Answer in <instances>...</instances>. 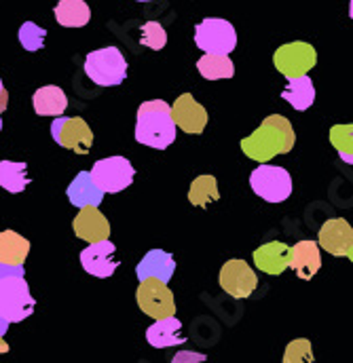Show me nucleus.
Returning a JSON list of instances; mask_svg holds the SVG:
<instances>
[{"label": "nucleus", "mask_w": 353, "mask_h": 363, "mask_svg": "<svg viewBox=\"0 0 353 363\" xmlns=\"http://www.w3.org/2000/svg\"><path fill=\"white\" fill-rule=\"evenodd\" d=\"M296 144V133L292 123L281 114H271L261 123V127L241 140V150L256 163H268L277 155H288Z\"/></svg>", "instance_id": "1"}, {"label": "nucleus", "mask_w": 353, "mask_h": 363, "mask_svg": "<svg viewBox=\"0 0 353 363\" xmlns=\"http://www.w3.org/2000/svg\"><path fill=\"white\" fill-rule=\"evenodd\" d=\"M176 123L172 118V106L163 99L144 101L138 108L136 142L148 148L165 150L176 142Z\"/></svg>", "instance_id": "2"}, {"label": "nucleus", "mask_w": 353, "mask_h": 363, "mask_svg": "<svg viewBox=\"0 0 353 363\" xmlns=\"http://www.w3.org/2000/svg\"><path fill=\"white\" fill-rule=\"evenodd\" d=\"M34 306L26 277H0V317L9 323H19L34 313Z\"/></svg>", "instance_id": "3"}, {"label": "nucleus", "mask_w": 353, "mask_h": 363, "mask_svg": "<svg viewBox=\"0 0 353 363\" xmlns=\"http://www.w3.org/2000/svg\"><path fill=\"white\" fill-rule=\"evenodd\" d=\"M85 74L99 87H116L127 77V62L116 47L97 49L85 60Z\"/></svg>", "instance_id": "4"}, {"label": "nucleus", "mask_w": 353, "mask_h": 363, "mask_svg": "<svg viewBox=\"0 0 353 363\" xmlns=\"http://www.w3.org/2000/svg\"><path fill=\"white\" fill-rule=\"evenodd\" d=\"M195 45L203 53L229 55L237 47V32L231 21L207 17L195 28Z\"/></svg>", "instance_id": "5"}, {"label": "nucleus", "mask_w": 353, "mask_h": 363, "mask_svg": "<svg viewBox=\"0 0 353 363\" xmlns=\"http://www.w3.org/2000/svg\"><path fill=\"white\" fill-rule=\"evenodd\" d=\"M273 64L277 72H281L286 79H294V77L307 74L317 64V53L309 43L294 40V43L281 45L273 53Z\"/></svg>", "instance_id": "6"}, {"label": "nucleus", "mask_w": 353, "mask_h": 363, "mask_svg": "<svg viewBox=\"0 0 353 363\" xmlns=\"http://www.w3.org/2000/svg\"><path fill=\"white\" fill-rule=\"evenodd\" d=\"M138 306L144 315L153 319H163L170 315H176V298L168 283L159 279H144L140 281V287L136 291Z\"/></svg>", "instance_id": "7"}, {"label": "nucleus", "mask_w": 353, "mask_h": 363, "mask_svg": "<svg viewBox=\"0 0 353 363\" xmlns=\"http://www.w3.org/2000/svg\"><path fill=\"white\" fill-rule=\"evenodd\" d=\"M252 190L266 203H283L292 194V178L283 167L263 163L250 176Z\"/></svg>", "instance_id": "8"}, {"label": "nucleus", "mask_w": 353, "mask_h": 363, "mask_svg": "<svg viewBox=\"0 0 353 363\" xmlns=\"http://www.w3.org/2000/svg\"><path fill=\"white\" fill-rule=\"evenodd\" d=\"M93 182L104 190V194H114L121 192L125 188L131 186V182L136 178V169L134 165L125 159V157H108L102 159L93 165V169L89 172Z\"/></svg>", "instance_id": "9"}, {"label": "nucleus", "mask_w": 353, "mask_h": 363, "mask_svg": "<svg viewBox=\"0 0 353 363\" xmlns=\"http://www.w3.org/2000/svg\"><path fill=\"white\" fill-rule=\"evenodd\" d=\"M51 135L58 142V146L75 150L77 155H87L93 146V131L81 116H58L51 125Z\"/></svg>", "instance_id": "10"}, {"label": "nucleus", "mask_w": 353, "mask_h": 363, "mask_svg": "<svg viewBox=\"0 0 353 363\" xmlns=\"http://www.w3.org/2000/svg\"><path fill=\"white\" fill-rule=\"evenodd\" d=\"M220 287L237 298V300H246L254 294L256 285H259V277L256 272L250 269V264L246 260H229L222 269H220Z\"/></svg>", "instance_id": "11"}, {"label": "nucleus", "mask_w": 353, "mask_h": 363, "mask_svg": "<svg viewBox=\"0 0 353 363\" xmlns=\"http://www.w3.org/2000/svg\"><path fill=\"white\" fill-rule=\"evenodd\" d=\"M320 247L332 256L353 260V230L352 224L343 218H335L320 228Z\"/></svg>", "instance_id": "12"}, {"label": "nucleus", "mask_w": 353, "mask_h": 363, "mask_svg": "<svg viewBox=\"0 0 353 363\" xmlns=\"http://www.w3.org/2000/svg\"><path fill=\"white\" fill-rule=\"evenodd\" d=\"M114 254H116L114 243H110L108 239H102V241L89 243V247L81 252V264L91 277L108 279L119 269V260Z\"/></svg>", "instance_id": "13"}, {"label": "nucleus", "mask_w": 353, "mask_h": 363, "mask_svg": "<svg viewBox=\"0 0 353 363\" xmlns=\"http://www.w3.org/2000/svg\"><path fill=\"white\" fill-rule=\"evenodd\" d=\"M172 118L176 123L178 129L186 131V133H203L205 125H207V112L205 108L190 95V93H182L172 106Z\"/></svg>", "instance_id": "14"}, {"label": "nucleus", "mask_w": 353, "mask_h": 363, "mask_svg": "<svg viewBox=\"0 0 353 363\" xmlns=\"http://www.w3.org/2000/svg\"><path fill=\"white\" fill-rule=\"evenodd\" d=\"M72 230L79 239H83L87 243H95V241L110 237V224H108L106 216L93 205L81 207V211L77 213V218L72 222Z\"/></svg>", "instance_id": "15"}, {"label": "nucleus", "mask_w": 353, "mask_h": 363, "mask_svg": "<svg viewBox=\"0 0 353 363\" xmlns=\"http://www.w3.org/2000/svg\"><path fill=\"white\" fill-rule=\"evenodd\" d=\"M288 269H292L294 274L303 281H311L317 271L322 269V256L320 245L313 241H298L294 247H290V262Z\"/></svg>", "instance_id": "16"}, {"label": "nucleus", "mask_w": 353, "mask_h": 363, "mask_svg": "<svg viewBox=\"0 0 353 363\" xmlns=\"http://www.w3.org/2000/svg\"><path fill=\"white\" fill-rule=\"evenodd\" d=\"M176 271V258L163 250H151L140 264L136 267V274L140 281L144 279H159L163 283H168L172 279V274Z\"/></svg>", "instance_id": "17"}, {"label": "nucleus", "mask_w": 353, "mask_h": 363, "mask_svg": "<svg viewBox=\"0 0 353 363\" xmlns=\"http://www.w3.org/2000/svg\"><path fill=\"white\" fill-rule=\"evenodd\" d=\"M182 321L176 315L155 319V323L146 330V340L155 349H170V347H180L186 342V338L180 334Z\"/></svg>", "instance_id": "18"}, {"label": "nucleus", "mask_w": 353, "mask_h": 363, "mask_svg": "<svg viewBox=\"0 0 353 363\" xmlns=\"http://www.w3.org/2000/svg\"><path fill=\"white\" fill-rule=\"evenodd\" d=\"M290 262V245L281 241H271L254 252V264L266 274H281Z\"/></svg>", "instance_id": "19"}, {"label": "nucleus", "mask_w": 353, "mask_h": 363, "mask_svg": "<svg viewBox=\"0 0 353 363\" xmlns=\"http://www.w3.org/2000/svg\"><path fill=\"white\" fill-rule=\"evenodd\" d=\"M66 194H68V201H70L75 207H79V209H81V207H87V205L97 207V205L104 201V190L93 182L89 172L77 174V178H75L72 184L68 186Z\"/></svg>", "instance_id": "20"}, {"label": "nucleus", "mask_w": 353, "mask_h": 363, "mask_svg": "<svg viewBox=\"0 0 353 363\" xmlns=\"http://www.w3.org/2000/svg\"><path fill=\"white\" fill-rule=\"evenodd\" d=\"M32 106L38 116H62L68 108V97L60 87L47 85L32 95Z\"/></svg>", "instance_id": "21"}, {"label": "nucleus", "mask_w": 353, "mask_h": 363, "mask_svg": "<svg viewBox=\"0 0 353 363\" xmlns=\"http://www.w3.org/2000/svg\"><path fill=\"white\" fill-rule=\"evenodd\" d=\"M281 97H283L294 110H298V112L311 108L313 101H315V87H313V81H311L307 74L290 79L288 85L281 91Z\"/></svg>", "instance_id": "22"}, {"label": "nucleus", "mask_w": 353, "mask_h": 363, "mask_svg": "<svg viewBox=\"0 0 353 363\" xmlns=\"http://www.w3.org/2000/svg\"><path fill=\"white\" fill-rule=\"evenodd\" d=\"M30 254V241L15 230L0 233V264H23Z\"/></svg>", "instance_id": "23"}, {"label": "nucleus", "mask_w": 353, "mask_h": 363, "mask_svg": "<svg viewBox=\"0 0 353 363\" xmlns=\"http://www.w3.org/2000/svg\"><path fill=\"white\" fill-rule=\"evenodd\" d=\"M53 13L58 23L64 28H83L91 19V11L85 0H62L53 9Z\"/></svg>", "instance_id": "24"}, {"label": "nucleus", "mask_w": 353, "mask_h": 363, "mask_svg": "<svg viewBox=\"0 0 353 363\" xmlns=\"http://www.w3.org/2000/svg\"><path fill=\"white\" fill-rule=\"evenodd\" d=\"M197 70L205 81H227V79H233V74H235V66H233L231 57L214 55V53H205L197 62Z\"/></svg>", "instance_id": "25"}, {"label": "nucleus", "mask_w": 353, "mask_h": 363, "mask_svg": "<svg viewBox=\"0 0 353 363\" xmlns=\"http://www.w3.org/2000/svg\"><path fill=\"white\" fill-rule=\"evenodd\" d=\"M30 184L28 165L21 161H0V186L13 194L23 192Z\"/></svg>", "instance_id": "26"}, {"label": "nucleus", "mask_w": 353, "mask_h": 363, "mask_svg": "<svg viewBox=\"0 0 353 363\" xmlns=\"http://www.w3.org/2000/svg\"><path fill=\"white\" fill-rule=\"evenodd\" d=\"M220 192H218V184L214 176H199L197 180H192L190 190H188V201L195 207H207L210 203L218 201Z\"/></svg>", "instance_id": "27"}, {"label": "nucleus", "mask_w": 353, "mask_h": 363, "mask_svg": "<svg viewBox=\"0 0 353 363\" xmlns=\"http://www.w3.org/2000/svg\"><path fill=\"white\" fill-rule=\"evenodd\" d=\"M330 144L337 148L339 157L352 165L353 163V127L352 125H335L330 129Z\"/></svg>", "instance_id": "28"}, {"label": "nucleus", "mask_w": 353, "mask_h": 363, "mask_svg": "<svg viewBox=\"0 0 353 363\" xmlns=\"http://www.w3.org/2000/svg\"><path fill=\"white\" fill-rule=\"evenodd\" d=\"M45 38H47V30L36 26L34 21H26L21 23L19 28V43L26 51H38L43 49L45 45Z\"/></svg>", "instance_id": "29"}, {"label": "nucleus", "mask_w": 353, "mask_h": 363, "mask_svg": "<svg viewBox=\"0 0 353 363\" xmlns=\"http://www.w3.org/2000/svg\"><path fill=\"white\" fill-rule=\"evenodd\" d=\"M140 43L146 45L153 51H161L168 45V32H165V28L159 21H146L142 26Z\"/></svg>", "instance_id": "30"}, {"label": "nucleus", "mask_w": 353, "mask_h": 363, "mask_svg": "<svg viewBox=\"0 0 353 363\" xmlns=\"http://www.w3.org/2000/svg\"><path fill=\"white\" fill-rule=\"evenodd\" d=\"M283 362L286 363H313V347L307 338H298V340H292L288 347H286V353H283Z\"/></svg>", "instance_id": "31"}, {"label": "nucleus", "mask_w": 353, "mask_h": 363, "mask_svg": "<svg viewBox=\"0 0 353 363\" xmlns=\"http://www.w3.org/2000/svg\"><path fill=\"white\" fill-rule=\"evenodd\" d=\"M174 363H195V362H205L203 353H190V351H180L174 355Z\"/></svg>", "instance_id": "32"}, {"label": "nucleus", "mask_w": 353, "mask_h": 363, "mask_svg": "<svg viewBox=\"0 0 353 363\" xmlns=\"http://www.w3.org/2000/svg\"><path fill=\"white\" fill-rule=\"evenodd\" d=\"M6 104H9V93H6V89H2V93H0V114L6 110Z\"/></svg>", "instance_id": "33"}, {"label": "nucleus", "mask_w": 353, "mask_h": 363, "mask_svg": "<svg viewBox=\"0 0 353 363\" xmlns=\"http://www.w3.org/2000/svg\"><path fill=\"white\" fill-rule=\"evenodd\" d=\"M9 325H11V323H9L4 317H0V336H4V334L9 332Z\"/></svg>", "instance_id": "34"}, {"label": "nucleus", "mask_w": 353, "mask_h": 363, "mask_svg": "<svg viewBox=\"0 0 353 363\" xmlns=\"http://www.w3.org/2000/svg\"><path fill=\"white\" fill-rule=\"evenodd\" d=\"M0 353H9V345L4 342V338L0 336Z\"/></svg>", "instance_id": "35"}, {"label": "nucleus", "mask_w": 353, "mask_h": 363, "mask_svg": "<svg viewBox=\"0 0 353 363\" xmlns=\"http://www.w3.org/2000/svg\"><path fill=\"white\" fill-rule=\"evenodd\" d=\"M2 89H4V87H2V81H0V93H2Z\"/></svg>", "instance_id": "36"}, {"label": "nucleus", "mask_w": 353, "mask_h": 363, "mask_svg": "<svg viewBox=\"0 0 353 363\" xmlns=\"http://www.w3.org/2000/svg\"><path fill=\"white\" fill-rule=\"evenodd\" d=\"M0 131H2V118H0Z\"/></svg>", "instance_id": "37"}, {"label": "nucleus", "mask_w": 353, "mask_h": 363, "mask_svg": "<svg viewBox=\"0 0 353 363\" xmlns=\"http://www.w3.org/2000/svg\"><path fill=\"white\" fill-rule=\"evenodd\" d=\"M138 2H151V0H138Z\"/></svg>", "instance_id": "38"}]
</instances>
